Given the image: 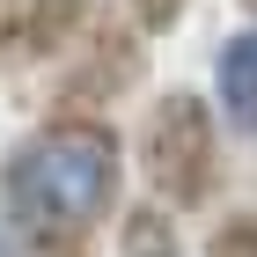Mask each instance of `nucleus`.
Instances as JSON below:
<instances>
[{
  "label": "nucleus",
  "mask_w": 257,
  "mask_h": 257,
  "mask_svg": "<svg viewBox=\"0 0 257 257\" xmlns=\"http://www.w3.org/2000/svg\"><path fill=\"white\" fill-rule=\"evenodd\" d=\"M140 162H147V184L169 206H206L220 191V133H213L206 96H191V88L155 96L147 133H140Z\"/></svg>",
  "instance_id": "nucleus-2"
},
{
  "label": "nucleus",
  "mask_w": 257,
  "mask_h": 257,
  "mask_svg": "<svg viewBox=\"0 0 257 257\" xmlns=\"http://www.w3.org/2000/svg\"><path fill=\"white\" fill-rule=\"evenodd\" d=\"M8 30H15V0H0V52H8Z\"/></svg>",
  "instance_id": "nucleus-9"
},
{
  "label": "nucleus",
  "mask_w": 257,
  "mask_h": 257,
  "mask_svg": "<svg viewBox=\"0 0 257 257\" xmlns=\"http://www.w3.org/2000/svg\"><path fill=\"white\" fill-rule=\"evenodd\" d=\"M133 66H140V44L133 30H96V44H88V59L74 66V74L59 81V103L66 110H103V103L118 96V88H133Z\"/></svg>",
  "instance_id": "nucleus-3"
},
{
  "label": "nucleus",
  "mask_w": 257,
  "mask_h": 257,
  "mask_svg": "<svg viewBox=\"0 0 257 257\" xmlns=\"http://www.w3.org/2000/svg\"><path fill=\"white\" fill-rule=\"evenodd\" d=\"M118 206V140L96 118H59L8 155V213L37 257H81Z\"/></svg>",
  "instance_id": "nucleus-1"
},
{
  "label": "nucleus",
  "mask_w": 257,
  "mask_h": 257,
  "mask_svg": "<svg viewBox=\"0 0 257 257\" xmlns=\"http://www.w3.org/2000/svg\"><path fill=\"white\" fill-rule=\"evenodd\" d=\"M125 257H177V228H169V213H155V206L125 213Z\"/></svg>",
  "instance_id": "nucleus-6"
},
{
  "label": "nucleus",
  "mask_w": 257,
  "mask_h": 257,
  "mask_svg": "<svg viewBox=\"0 0 257 257\" xmlns=\"http://www.w3.org/2000/svg\"><path fill=\"white\" fill-rule=\"evenodd\" d=\"M184 8H191V0H133V22L147 30V37H162V30L184 22Z\"/></svg>",
  "instance_id": "nucleus-8"
},
{
  "label": "nucleus",
  "mask_w": 257,
  "mask_h": 257,
  "mask_svg": "<svg viewBox=\"0 0 257 257\" xmlns=\"http://www.w3.org/2000/svg\"><path fill=\"white\" fill-rule=\"evenodd\" d=\"M213 81H220L228 118L257 133V22L242 30V37H228V44H220V74H213Z\"/></svg>",
  "instance_id": "nucleus-5"
},
{
  "label": "nucleus",
  "mask_w": 257,
  "mask_h": 257,
  "mask_svg": "<svg viewBox=\"0 0 257 257\" xmlns=\"http://www.w3.org/2000/svg\"><path fill=\"white\" fill-rule=\"evenodd\" d=\"M250 8H257V0H250Z\"/></svg>",
  "instance_id": "nucleus-11"
},
{
  "label": "nucleus",
  "mask_w": 257,
  "mask_h": 257,
  "mask_svg": "<svg viewBox=\"0 0 257 257\" xmlns=\"http://www.w3.org/2000/svg\"><path fill=\"white\" fill-rule=\"evenodd\" d=\"M88 8H96V0H15L8 52H22V59H52V52H66V37L88 22Z\"/></svg>",
  "instance_id": "nucleus-4"
},
{
  "label": "nucleus",
  "mask_w": 257,
  "mask_h": 257,
  "mask_svg": "<svg viewBox=\"0 0 257 257\" xmlns=\"http://www.w3.org/2000/svg\"><path fill=\"white\" fill-rule=\"evenodd\" d=\"M0 257H15V242H8V235H0Z\"/></svg>",
  "instance_id": "nucleus-10"
},
{
  "label": "nucleus",
  "mask_w": 257,
  "mask_h": 257,
  "mask_svg": "<svg viewBox=\"0 0 257 257\" xmlns=\"http://www.w3.org/2000/svg\"><path fill=\"white\" fill-rule=\"evenodd\" d=\"M206 257H257V213L220 220V228H213V242H206Z\"/></svg>",
  "instance_id": "nucleus-7"
}]
</instances>
